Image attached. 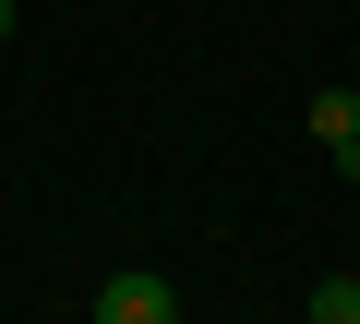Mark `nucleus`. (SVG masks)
I'll return each mask as SVG.
<instances>
[{
  "instance_id": "obj_4",
  "label": "nucleus",
  "mask_w": 360,
  "mask_h": 324,
  "mask_svg": "<svg viewBox=\"0 0 360 324\" xmlns=\"http://www.w3.org/2000/svg\"><path fill=\"white\" fill-rule=\"evenodd\" d=\"M0 37H13V0H0Z\"/></svg>"
},
{
  "instance_id": "obj_3",
  "label": "nucleus",
  "mask_w": 360,
  "mask_h": 324,
  "mask_svg": "<svg viewBox=\"0 0 360 324\" xmlns=\"http://www.w3.org/2000/svg\"><path fill=\"white\" fill-rule=\"evenodd\" d=\"M300 324H360V276H324V288L300 300Z\"/></svg>"
},
{
  "instance_id": "obj_1",
  "label": "nucleus",
  "mask_w": 360,
  "mask_h": 324,
  "mask_svg": "<svg viewBox=\"0 0 360 324\" xmlns=\"http://www.w3.org/2000/svg\"><path fill=\"white\" fill-rule=\"evenodd\" d=\"M96 324H180V288H168L156 264H120V276L96 288Z\"/></svg>"
},
{
  "instance_id": "obj_2",
  "label": "nucleus",
  "mask_w": 360,
  "mask_h": 324,
  "mask_svg": "<svg viewBox=\"0 0 360 324\" xmlns=\"http://www.w3.org/2000/svg\"><path fill=\"white\" fill-rule=\"evenodd\" d=\"M312 144H324V169H348V181H360V96H348V84H324V96H312Z\"/></svg>"
}]
</instances>
